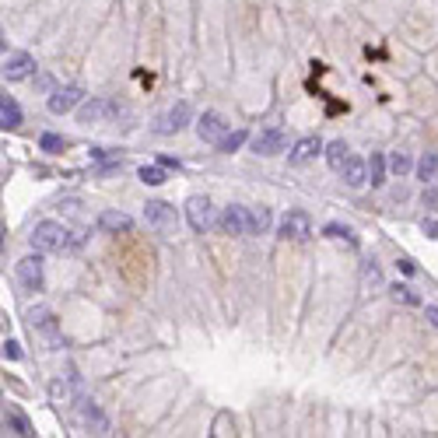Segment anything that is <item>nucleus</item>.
Returning <instances> with one entry per match:
<instances>
[{
  "mask_svg": "<svg viewBox=\"0 0 438 438\" xmlns=\"http://www.w3.org/2000/svg\"><path fill=\"white\" fill-rule=\"evenodd\" d=\"M32 246H35V253H64L74 246V239L60 221H39L32 232Z\"/></svg>",
  "mask_w": 438,
  "mask_h": 438,
  "instance_id": "f257e3e1",
  "label": "nucleus"
},
{
  "mask_svg": "<svg viewBox=\"0 0 438 438\" xmlns=\"http://www.w3.org/2000/svg\"><path fill=\"white\" fill-rule=\"evenodd\" d=\"M28 326H32V333H39L42 341H46V348L49 350H60L64 348V337H60V323H57V316L49 312V309H28Z\"/></svg>",
  "mask_w": 438,
  "mask_h": 438,
  "instance_id": "f03ea898",
  "label": "nucleus"
},
{
  "mask_svg": "<svg viewBox=\"0 0 438 438\" xmlns=\"http://www.w3.org/2000/svg\"><path fill=\"white\" fill-rule=\"evenodd\" d=\"M186 221H189L193 232H207V228L214 225V207H211V200L200 196V193H193V196L186 200Z\"/></svg>",
  "mask_w": 438,
  "mask_h": 438,
  "instance_id": "7ed1b4c3",
  "label": "nucleus"
},
{
  "mask_svg": "<svg viewBox=\"0 0 438 438\" xmlns=\"http://www.w3.org/2000/svg\"><path fill=\"white\" fill-rule=\"evenodd\" d=\"M218 228L225 235H249V207H242V203L225 207L221 218H218Z\"/></svg>",
  "mask_w": 438,
  "mask_h": 438,
  "instance_id": "20e7f679",
  "label": "nucleus"
},
{
  "mask_svg": "<svg viewBox=\"0 0 438 438\" xmlns=\"http://www.w3.org/2000/svg\"><path fill=\"white\" fill-rule=\"evenodd\" d=\"M277 235L280 239H309L312 235V218L305 211H288L277 225Z\"/></svg>",
  "mask_w": 438,
  "mask_h": 438,
  "instance_id": "39448f33",
  "label": "nucleus"
},
{
  "mask_svg": "<svg viewBox=\"0 0 438 438\" xmlns=\"http://www.w3.org/2000/svg\"><path fill=\"white\" fill-rule=\"evenodd\" d=\"M85 102V88L81 85H64V88H57L53 95H49V112H57V116H64V112H71V109H78Z\"/></svg>",
  "mask_w": 438,
  "mask_h": 438,
  "instance_id": "423d86ee",
  "label": "nucleus"
},
{
  "mask_svg": "<svg viewBox=\"0 0 438 438\" xmlns=\"http://www.w3.org/2000/svg\"><path fill=\"white\" fill-rule=\"evenodd\" d=\"M14 273H18L21 288L39 291V288H42V280H46V273H42V256H39V253H35V256H21L18 266H14Z\"/></svg>",
  "mask_w": 438,
  "mask_h": 438,
  "instance_id": "0eeeda50",
  "label": "nucleus"
},
{
  "mask_svg": "<svg viewBox=\"0 0 438 438\" xmlns=\"http://www.w3.org/2000/svg\"><path fill=\"white\" fill-rule=\"evenodd\" d=\"M228 134V123L218 116V112H203L200 119H196V137L203 141V144H221V137Z\"/></svg>",
  "mask_w": 438,
  "mask_h": 438,
  "instance_id": "6e6552de",
  "label": "nucleus"
},
{
  "mask_svg": "<svg viewBox=\"0 0 438 438\" xmlns=\"http://www.w3.org/2000/svg\"><path fill=\"white\" fill-rule=\"evenodd\" d=\"M189 116H193L189 102H175L172 109H169V112H165V116L158 119V126H155V130H158L162 137H172V134H179V130H182V126L189 123Z\"/></svg>",
  "mask_w": 438,
  "mask_h": 438,
  "instance_id": "1a4fd4ad",
  "label": "nucleus"
},
{
  "mask_svg": "<svg viewBox=\"0 0 438 438\" xmlns=\"http://www.w3.org/2000/svg\"><path fill=\"white\" fill-rule=\"evenodd\" d=\"M253 151H256V155H263V158L288 151V134H284L280 126H273V130H263L260 137H253Z\"/></svg>",
  "mask_w": 438,
  "mask_h": 438,
  "instance_id": "9d476101",
  "label": "nucleus"
},
{
  "mask_svg": "<svg viewBox=\"0 0 438 438\" xmlns=\"http://www.w3.org/2000/svg\"><path fill=\"white\" fill-rule=\"evenodd\" d=\"M35 74V60L28 53H7L4 60V81H25Z\"/></svg>",
  "mask_w": 438,
  "mask_h": 438,
  "instance_id": "9b49d317",
  "label": "nucleus"
},
{
  "mask_svg": "<svg viewBox=\"0 0 438 438\" xmlns=\"http://www.w3.org/2000/svg\"><path fill=\"white\" fill-rule=\"evenodd\" d=\"M144 221H148L151 228H158V232H169L175 221V207L165 203V200H151V203L144 207Z\"/></svg>",
  "mask_w": 438,
  "mask_h": 438,
  "instance_id": "f8f14e48",
  "label": "nucleus"
},
{
  "mask_svg": "<svg viewBox=\"0 0 438 438\" xmlns=\"http://www.w3.org/2000/svg\"><path fill=\"white\" fill-rule=\"evenodd\" d=\"M119 112V105L116 102H109V98H91L81 105V123H102V119H109V116H116Z\"/></svg>",
  "mask_w": 438,
  "mask_h": 438,
  "instance_id": "ddd939ff",
  "label": "nucleus"
},
{
  "mask_svg": "<svg viewBox=\"0 0 438 438\" xmlns=\"http://www.w3.org/2000/svg\"><path fill=\"white\" fill-rule=\"evenodd\" d=\"M81 425H85L91 435H109V418L91 400H81Z\"/></svg>",
  "mask_w": 438,
  "mask_h": 438,
  "instance_id": "4468645a",
  "label": "nucleus"
},
{
  "mask_svg": "<svg viewBox=\"0 0 438 438\" xmlns=\"http://www.w3.org/2000/svg\"><path fill=\"white\" fill-rule=\"evenodd\" d=\"M319 151H323V141H319V137H302V141L291 148L288 158H291V165H305V162H312Z\"/></svg>",
  "mask_w": 438,
  "mask_h": 438,
  "instance_id": "2eb2a0df",
  "label": "nucleus"
},
{
  "mask_svg": "<svg viewBox=\"0 0 438 438\" xmlns=\"http://www.w3.org/2000/svg\"><path fill=\"white\" fill-rule=\"evenodd\" d=\"M341 172H344V182H348L350 189H361V186L368 182V162H361V158H348V165H344Z\"/></svg>",
  "mask_w": 438,
  "mask_h": 438,
  "instance_id": "dca6fc26",
  "label": "nucleus"
},
{
  "mask_svg": "<svg viewBox=\"0 0 438 438\" xmlns=\"http://www.w3.org/2000/svg\"><path fill=\"white\" fill-rule=\"evenodd\" d=\"M130 214H123V211H102L98 214V228L102 232H130Z\"/></svg>",
  "mask_w": 438,
  "mask_h": 438,
  "instance_id": "f3484780",
  "label": "nucleus"
},
{
  "mask_svg": "<svg viewBox=\"0 0 438 438\" xmlns=\"http://www.w3.org/2000/svg\"><path fill=\"white\" fill-rule=\"evenodd\" d=\"M0 126H4V130L21 126V105H18L11 95H4V98H0Z\"/></svg>",
  "mask_w": 438,
  "mask_h": 438,
  "instance_id": "a211bd4d",
  "label": "nucleus"
},
{
  "mask_svg": "<svg viewBox=\"0 0 438 438\" xmlns=\"http://www.w3.org/2000/svg\"><path fill=\"white\" fill-rule=\"evenodd\" d=\"M49 396H53L57 403H71V400L78 396V379H71V382H64V379H57V382L49 386Z\"/></svg>",
  "mask_w": 438,
  "mask_h": 438,
  "instance_id": "6ab92c4d",
  "label": "nucleus"
},
{
  "mask_svg": "<svg viewBox=\"0 0 438 438\" xmlns=\"http://www.w3.org/2000/svg\"><path fill=\"white\" fill-rule=\"evenodd\" d=\"M348 158H350V151H348V144H344V141H333V144L326 148V162H330V169H337V172H341V169L348 165Z\"/></svg>",
  "mask_w": 438,
  "mask_h": 438,
  "instance_id": "aec40b11",
  "label": "nucleus"
},
{
  "mask_svg": "<svg viewBox=\"0 0 438 438\" xmlns=\"http://www.w3.org/2000/svg\"><path fill=\"white\" fill-rule=\"evenodd\" d=\"M4 428H7L11 435H32V425H28L18 410H4Z\"/></svg>",
  "mask_w": 438,
  "mask_h": 438,
  "instance_id": "412c9836",
  "label": "nucleus"
},
{
  "mask_svg": "<svg viewBox=\"0 0 438 438\" xmlns=\"http://www.w3.org/2000/svg\"><path fill=\"white\" fill-rule=\"evenodd\" d=\"M270 228V211L266 207H249V235H263Z\"/></svg>",
  "mask_w": 438,
  "mask_h": 438,
  "instance_id": "4be33fe9",
  "label": "nucleus"
},
{
  "mask_svg": "<svg viewBox=\"0 0 438 438\" xmlns=\"http://www.w3.org/2000/svg\"><path fill=\"white\" fill-rule=\"evenodd\" d=\"M435 175H438V155L435 151H428V155L418 162V179H421V182H432Z\"/></svg>",
  "mask_w": 438,
  "mask_h": 438,
  "instance_id": "5701e85b",
  "label": "nucleus"
},
{
  "mask_svg": "<svg viewBox=\"0 0 438 438\" xmlns=\"http://www.w3.org/2000/svg\"><path fill=\"white\" fill-rule=\"evenodd\" d=\"M165 165H141L137 169V179L144 182V186H162L165 182V172H162Z\"/></svg>",
  "mask_w": 438,
  "mask_h": 438,
  "instance_id": "b1692460",
  "label": "nucleus"
},
{
  "mask_svg": "<svg viewBox=\"0 0 438 438\" xmlns=\"http://www.w3.org/2000/svg\"><path fill=\"white\" fill-rule=\"evenodd\" d=\"M249 141V134L246 130H235V134H225L221 137V144H218V151H225V155H232V151H239L242 144Z\"/></svg>",
  "mask_w": 438,
  "mask_h": 438,
  "instance_id": "393cba45",
  "label": "nucleus"
},
{
  "mask_svg": "<svg viewBox=\"0 0 438 438\" xmlns=\"http://www.w3.org/2000/svg\"><path fill=\"white\" fill-rule=\"evenodd\" d=\"M382 175H386V158L382 155H372L368 158V182L372 186H382Z\"/></svg>",
  "mask_w": 438,
  "mask_h": 438,
  "instance_id": "a878e982",
  "label": "nucleus"
},
{
  "mask_svg": "<svg viewBox=\"0 0 438 438\" xmlns=\"http://www.w3.org/2000/svg\"><path fill=\"white\" fill-rule=\"evenodd\" d=\"M393 298H396V302H403V305H421V298H418L407 284H396V288H393Z\"/></svg>",
  "mask_w": 438,
  "mask_h": 438,
  "instance_id": "bb28decb",
  "label": "nucleus"
},
{
  "mask_svg": "<svg viewBox=\"0 0 438 438\" xmlns=\"http://www.w3.org/2000/svg\"><path fill=\"white\" fill-rule=\"evenodd\" d=\"M389 169L396 175H407L410 172V155H403V151H396L393 158H389Z\"/></svg>",
  "mask_w": 438,
  "mask_h": 438,
  "instance_id": "cd10ccee",
  "label": "nucleus"
},
{
  "mask_svg": "<svg viewBox=\"0 0 438 438\" xmlns=\"http://www.w3.org/2000/svg\"><path fill=\"white\" fill-rule=\"evenodd\" d=\"M39 144H42V151H53V155H57V151H64V137H57V134H42V141H39Z\"/></svg>",
  "mask_w": 438,
  "mask_h": 438,
  "instance_id": "c85d7f7f",
  "label": "nucleus"
},
{
  "mask_svg": "<svg viewBox=\"0 0 438 438\" xmlns=\"http://www.w3.org/2000/svg\"><path fill=\"white\" fill-rule=\"evenodd\" d=\"M326 235H330V239H348V242H354L350 228H341V225H326Z\"/></svg>",
  "mask_w": 438,
  "mask_h": 438,
  "instance_id": "c756f323",
  "label": "nucleus"
},
{
  "mask_svg": "<svg viewBox=\"0 0 438 438\" xmlns=\"http://www.w3.org/2000/svg\"><path fill=\"white\" fill-rule=\"evenodd\" d=\"M4 357H11V361H18V357H21V348H18V341H4Z\"/></svg>",
  "mask_w": 438,
  "mask_h": 438,
  "instance_id": "7c9ffc66",
  "label": "nucleus"
},
{
  "mask_svg": "<svg viewBox=\"0 0 438 438\" xmlns=\"http://www.w3.org/2000/svg\"><path fill=\"white\" fill-rule=\"evenodd\" d=\"M428 323L438 330V305H428Z\"/></svg>",
  "mask_w": 438,
  "mask_h": 438,
  "instance_id": "2f4dec72",
  "label": "nucleus"
},
{
  "mask_svg": "<svg viewBox=\"0 0 438 438\" xmlns=\"http://www.w3.org/2000/svg\"><path fill=\"white\" fill-rule=\"evenodd\" d=\"M425 232H428L432 239H438V225H435V221H428V225H425Z\"/></svg>",
  "mask_w": 438,
  "mask_h": 438,
  "instance_id": "473e14b6",
  "label": "nucleus"
}]
</instances>
